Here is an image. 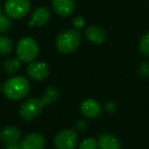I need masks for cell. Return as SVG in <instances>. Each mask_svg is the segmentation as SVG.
<instances>
[{
	"label": "cell",
	"instance_id": "2",
	"mask_svg": "<svg viewBox=\"0 0 149 149\" xmlns=\"http://www.w3.org/2000/svg\"><path fill=\"white\" fill-rule=\"evenodd\" d=\"M82 41V34L80 30L68 29L61 32L55 39V47L61 54H70L79 48Z\"/></svg>",
	"mask_w": 149,
	"mask_h": 149
},
{
	"label": "cell",
	"instance_id": "3",
	"mask_svg": "<svg viewBox=\"0 0 149 149\" xmlns=\"http://www.w3.org/2000/svg\"><path fill=\"white\" fill-rule=\"evenodd\" d=\"M39 45L34 38L24 37L17 42L15 52L17 57L24 63H30V62L36 60L39 55Z\"/></svg>",
	"mask_w": 149,
	"mask_h": 149
},
{
	"label": "cell",
	"instance_id": "19",
	"mask_svg": "<svg viewBox=\"0 0 149 149\" xmlns=\"http://www.w3.org/2000/svg\"><path fill=\"white\" fill-rule=\"evenodd\" d=\"M79 149H98V140L92 137H87L80 143Z\"/></svg>",
	"mask_w": 149,
	"mask_h": 149
},
{
	"label": "cell",
	"instance_id": "6",
	"mask_svg": "<svg viewBox=\"0 0 149 149\" xmlns=\"http://www.w3.org/2000/svg\"><path fill=\"white\" fill-rule=\"evenodd\" d=\"M79 142V137L76 131L64 129L58 132L53 139V144L56 149H74Z\"/></svg>",
	"mask_w": 149,
	"mask_h": 149
},
{
	"label": "cell",
	"instance_id": "18",
	"mask_svg": "<svg viewBox=\"0 0 149 149\" xmlns=\"http://www.w3.org/2000/svg\"><path fill=\"white\" fill-rule=\"evenodd\" d=\"M11 28V19L5 13L4 8L0 4V34L7 32Z\"/></svg>",
	"mask_w": 149,
	"mask_h": 149
},
{
	"label": "cell",
	"instance_id": "14",
	"mask_svg": "<svg viewBox=\"0 0 149 149\" xmlns=\"http://www.w3.org/2000/svg\"><path fill=\"white\" fill-rule=\"evenodd\" d=\"M98 149H120V143L110 133H103L98 137Z\"/></svg>",
	"mask_w": 149,
	"mask_h": 149
},
{
	"label": "cell",
	"instance_id": "16",
	"mask_svg": "<svg viewBox=\"0 0 149 149\" xmlns=\"http://www.w3.org/2000/svg\"><path fill=\"white\" fill-rule=\"evenodd\" d=\"M22 68V61L17 57H9L2 62V70L7 74H15Z\"/></svg>",
	"mask_w": 149,
	"mask_h": 149
},
{
	"label": "cell",
	"instance_id": "17",
	"mask_svg": "<svg viewBox=\"0 0 149 149\" xmlns=\"http://www.w3.org/2000/svg\"><path fill=\"white\" fill-rule=\"evenodd\" d=\"M13 51V42L9 37L0 35V55L6 56Z\"/></svg>",
	"mask_w": 149,
	"mask_h": 149
},
{
	"label": "cell",
	"instance_id": "8",
	"mask_svg": "<svg viewBox=\"0 0 149 149\" xmlns=\"http://www.w3.org/2000/svg\"><path fill=\"white\" fill-rule=\"evenodd\" d=\"M80 111L85 118L93 120L101 114L102 106L97 100L93 98H87L80 104Z\"/></svg>",
	"mask_w": 149,
	"mask_h": 149
},
{
	"label": "cell",
	"instance_id": "13",
	"mask_svg": "<svg viewBox=\"0 0 149 149\" xmlns=\"http://www.w3.org/2000/svg\"><path fill=\"white\" fill-rule=\"evenodd\" d=\"M85 38L91 43L100 45V44H103L106 41L107 34H106L105 30H103L101 27L90 26L85 30Z\"/></svg>",
	"mask_w": 149,
	"mask_h": 149
},
{
	"label": "cell",
	"instance_id": "21",
	"mask_svg": "<svg viewBox=\"0 0 149 149\" xmlns=\"http://www.w3.org/2000/svg\"><path fill=\"white\" fill-rule=\"evenodd\" d=\"M139 74L143 79L149 78V61H144L139 66Z\"/></svg>",
	"mask_w": 149,
	"mask_h": 149
},
{
	"label": "cell",
	"instance_id": "25",
	"mask_svg": "<svg viewBox=\"0 0 149 149\" xmlns=\"http://www.w3.org/2000/svg\"><path fill=\"white\" fill-rule=\"evenodd\" d=\"M3 149H23L21 145V142L19 143H13V144H4Z\"/></svg>",
	"mask_w": 149,
	"mask_h": 149
},
{
	"label": "cell",
	"instance_id": "10",
	"mask_svg": "<svg viewBox=\"0 0 149 149\" xmlns=\"http://www.w3.org/2000/svg\"><path fill=\"white\" fill-rule=\"evenodd\" d=\"M22 140V132L17 127L13 125L4 126L0 129V141L3 144L19 143Z\"/></svg>",
	"mask_w": 149,
	"mask_h": 149
},
{
	"label": "cell",
	"instance_id": "15",
	"mask_svg": "<svg viewBox=\"0 0 149 149\" xmlns=\"http://www.w3.org/2000/svg\"><path fill=\"white\" fill-rule=\"evenodd\" d=\"M60 96V91L55 86H49L45 89L42 97L40 98L44 106H49L54 104Z\"/></svg>",
	"mask_w": 149,
	"mask_h": 149
},
{
	"label": "cell",
	"instance_id": "23",
	"mask_svg": "<svg viewBox=\"0 0 149 149\" xmlns=\"http://www.w3.org/2000/svg\"><path fill=\"white\" fill-rule=\"evenodd\" d=\"M74 128L80 132H84L88 129V123L85 120H79L74 124Z\"/></svg>",
	"mask_w": 149,
	"mask_h": 149
},
{
	"label": "cell",
	"instance_id": "11",
	"mask_svg": "<svg viewBox=\"0 0 149 149\" xmlns=\"http://www.w3.org/2000/svg\"><path fill=\"white\" fill-rule=\"evenodd\" d=\"M50 19V13L47 7L38 6L33 10L30 17L29 27L41 28L44 27Z\"/></svg>",
	"mask_w": 149,
	"mask_h": 149
},
{
	"label": "cell",
	"instance_id": "9",
	"mask_svg": "<svg viewBox=\"0 0 149 149\" xmlns=\"http://www.w3.org/2000/svg\"><path fill=\"white\" fill-rule=\"evenodd\" d=\"M21 145L23 149H44L46 146V139L40 133L32 132L22 139Z\"/></svg>",
	"mask_w": 149,
	"mask_h": 149
},
{
	"label": "cell",
	"instance_id": "1",
	"mask_svg": "<svg viewBox=\"0 0 149 149\" xmlns=\"http://www.w3.org/2000/svg\"><path fill=\"white\" fill-rule=\"evenodd\" d=\"M31 85L27 78L23 76H15L7 79L2 85V93L8 100L19 101L29 94Z\"/></svg>",
	"mask_w": 149,
	"mask_h": 149
},
{
	"label": "cell",
	"instance_id": "20",
	"mask_svg": "<svg viewBox=\"0 0 149 149\" xmlns=\"http://www.w3.org/2000/svg\"><path fill=\"white\" fill-rule=\"evenodd\" d=\"M139 50L145 56H149V32L142 36L139 42Z\"/></svg>",
	"mask_w": 149,
	"mask_h": 149
},
{
	"label": "cell",
	"instance_id": "4",
	"mask_svg": "<svg viewBox=\"0 0 149 149\" xmlns=\"http://www.w3.org/2000/svg\"><path fill=\"white\" fill-rule=\"evenodd\" d=\"M45 107L42 103L41 99L37 97H32L22 102L19 108V116L23 120L30 122L33 120L42 112Z\"/></svg>",
	"mask_w": 149,
	"mask_h": 149
},
{
	"label": "cell",
	"instance_id": "5",
	"mask_svg": "<svg viewBox=\"0 0 149 149\" xmlns=\"http://www.w3.org/2000/svg\"><path fill=\"white\" fill-rule=\"evenodd\" d=\"M3 8L11 19H21L30 13L31 3L30 0H6Z\"/></svg>",
	"mask_w": 149,
	"mask_h": 149
},
{
	"label": "cell",
	"instance_id": "7",
	"mask_svg": "<svg viewBox=\"0 0 149 149\" xmlns=\"http://www.w3.org/2000/svg\"><path fill=\"white\" fill-rule=\"evenodd\" d=\"M27 74L30 79L36 82H42L49 74V66L45 61L34 60L30 62L27 68Z\"/></svg>",
	"mask_w": 149,
	"mask_h": 149
},
{
	"label": "cell",
	"instance_id": "24",
	"mask_svg": "<svg viewBox=\"0 0 149 149\" xmlns=\"http://www.w3.org/2000/svg\"><path fill=\"white\" fill-rule=\"evenodd\" d=\"M104 109L107 112H114L116 109V105L113 101H106L104 103Z\"/></svg>",
	"mask_w": 149,
	"mask_h": 149
},
{
	"label": "cell",
	"instance_id": "26",
	"mask_svg": "<svg viewBox=\"0 0 149 149\" xmlns=\"http://www.w3.org/2000/svg\"><path fill=\"white\" fill-rule=\"evenodd\" d=\"M2 91V85H1V83H0V92Z\"/></svg>",
	"mask_w": 149,
	"mask_h": 149
},
{
	"label": "cell",
	"instance_id": "22",
	"mask_svg": "<svg viewBox=\"0 0 149 149\" xmlns=\"http://www.w3.org/2000/svg\"><path fill=\"white\" fill-rule=\"evenodd\" d=\"M72 27L74 28V29L77 30H81L83 29L84 27H85L86 25V21L85 19H84L83 17H74V19L72 21Z\"/></svg>",
	"mask_w": 149,
	"mask_h": 149
},
{
	"label": "cell",
	"instance_id": "12",
	"mask_svg": "<svg viewBox=\"0 0 149 149\" xmlns=\"http://www.w3.org/2000/svg\"><path fill=\"white\" fill-rule=\"evenodd\" d=\"M54 13L61 17H68L74 11V0H52Z\"/></svg>",
	"mask_w": 149,
	"mask_h": 149
}]
</instances>
